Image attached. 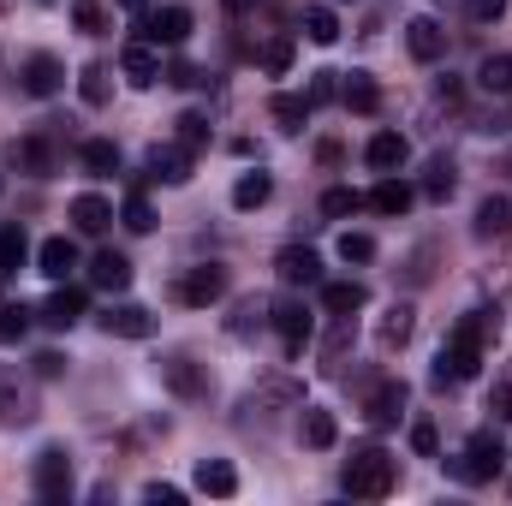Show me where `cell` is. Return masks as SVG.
I'll list each match as a JSON object with an SVG mask.
<instances>
[{"label":"cell","mask_w":512,"mask_h":506,"mask_svg":"<svg viewBox=\"0 0 512 506\" xmlns=\"http://www.w3.org/2000/svg\"><path fill=\"white\" fill-rule=\"evenodd\" d=\"M12 161H18V173H30V179H48V173H54L48 137H18V143H12Z\"/></svg>","instance_id":"17"},{"label":"cell","mask_w":512,"mask_h":506,"mask_svg":"<svg viewBox=\"0 0 512 506\" xmlns=\"http://www.w3.org/2000/svg\"><path fill=\"white\" fill-rule=\"evenodd\" d=\"M507 12V0H471V18H483V24H495Z\"/></svg>","instance_id":"52"},{"label":"cell","mask_w":512,"mask_h":506,"mask_svg":"<svg viewBox=\"0 0 512 506\" xmlns=\"http://www.w3.org/2000/svg\"><path fill=\"white\" fill-rule=\"evenodd\" d=\"M143 42H167V48H179L185 36H191V6H179V0H167V6H155L143 24Z\"/></svg>","instance_id":"5"},{"label":"cell","mask_w":512,"mask_h":506,"mask_svg":"<svg viewBox=\"0 0 512 506\" xmlns=\"http://www.w3.org/2000/svg\"><path fill=\"white\" fill-rule=\"evenodd\" d=\"M60 370H66V358H60V352H42V358H36V376H42V381H54Z\"/></svg>","instance_id":"53"},{"label":"cell","mask_w":512,"mask_h":506,"mask_svg":"<svg viewBox=\"0 0 512 506\" xmlns=\"http://www.w3.org/2000/svg\"><path fill=\"white\" fill-rule=\"evenodd\" d=\"M179 143L197 155V149L209 143V120H203V114H179Z\"/></svg>","instance_id":"45"},{"label":"cell","mask_w":512,"mask_h":506,"mask_svg":"<svg viewBox=\"0 0 512 506\" xmlns=\"http://www.w3.org/2000/svg\"><path fill=\"white\" fill-rule=\"evenodd\" d=\"M262 405H304V387L298 381H262L245 399V411H262Z\"/></svg>","instance_id":"31"},{"label":"cell","mask_w":512,"mask_h":506,"mask_svg":"<svg viewBox=\"0 0 512 506\" xmlns=\"http://www.w3.org/2000/svg\"><path fill=\"white\" fill-rule=\"evenodd\" d=\"M399 411H405V381H382V387L370 393V423H376V429H393Z\"/></svg>","instance_id":"23"},{"label":"cell","mask_w":512,"mask_h":506,"mask_svg":"<svg viewBox=\"0 0 512 506\" xmlns=\"http://www.w3.org/2000/svg\"><path fill=\"white\" fill-rule=\"evenodd\" d=\"M120 221H126L131 233H149V227H155V209H149V197H143V191H131L126 203H120Z\"/></svg>","instance_id":"40"},{"label":"cell","mask_w":512,"mask_h":506,"mask_svg":"<svg viewBox=\"0 0 512 506\" xmlns=\"http://www.w3.org/2000/svg\"><path fill=\"white\" fill-rule=\"evenodd\" d=\"M304 36H310L316 48H328V42H340V18H334L328 6H304Z\"/></svg>","instance_id":"35"},{"label":"cell","mask_w":512,"mask_h":506,"mask_svg":"<svg viewBox=\"0 0 512 506\" xmlns=\"http://www.w3.org/2000/svg\"><path fill=\"white\" fill-rule=\"evenodd\" d=\"M78 316H84V292H78V286H60V292L42 304V322H48V328H72Z\"/></svg>","instance_id":"24"},{"label":"cell","mask_w":512,"mask_h":506,"mask_svg":"<svg viewBox=\"0 0 512 506\" xmlns=\"http://www.w3.org/2000/svg\"><path fill=\"white\" fill-rule=\"evenodd\" d=\"M78 161H84V167H90L96 179H108V173H120V149H114L108 137H84V143H78Z\"/></svg>","instance_id":"29"},{"label":"cell","mask_w":512,"mask_h":506,"mask_svg":"<svg viewBox=\"0 0 512 506\" xmlns=\"http://www.w3.org/2000/svg\"><path fill=\"white\" fill-rule=\"evenodd\" d=\"M268 316H274V334H280L286 358H298V352L310 346V310H304V304H274Z\"/></svg>","instance_id":"6"},{"label":"cell","mask_w":512,"mask_h":506,"mask_svg":"<svg viewBox=\"0 0 512 506\" xmlns=\"http://www.w3.org/2000/svg\"><path fill=\"white\" fill-rule=\"evenodd\" d=\"M268 114H274V126L292 137V131H304V120H310V96H274Z\"/></svg>","instance_id":"32"},{"label":"cell","mask_w":512,"mask_h":506,"mask_svg":"<svg viewBox=\"0 0 512 506\" xmlns=\"http://www.w3.org/2000/svg\"><path fill=\"white\" fill-rule=\"evenodd\" d=\"M393 477H399V465L387 459L382 447H364V453H352V465H346V495H358V501H382L387 489H393Z\"/></svg>","instance_id":"1"},{"label":"cell","mask_w":512,"mask_h":506,"mask_svg":"<svg viewBox=\"0 0 512 506\" xmlns=\"http://www.w3.org/2000/svg\"><path fill=\"white\" fill-rule=\"evenodd\" d=\"M298 435H304V447H334V435H340V423H334V411H322V405H304V417H298Z\"/></svg>","instance_id":"22"},{"label":"cell","mask_w":512,"mask_h":506,"mask_svg":"<svg viewBox=\"0 0 512 506\" xmlns=\"http://www.w3.org/2000/svg\"><path fill=\"white\" fill-rule=\"evenodd\" d=\"M268 191H274V179H268V173H239V185H233V209H262V203H268Z\"/></svg>","instance_id":"36"},{"label":"cell","mask_w":512,"mask_h":506,"mask_svg":"<svg viewBox=\"0 0 512 506\" xmlns=\"http://www.w3.org/2000/svg\"><path fill=\"white\" fill-rule=\"evenodd\" d=\"M78 96H84L90 108H108V96H114V72H108L102 60L84 66V72H78Z\"/></svg>","instance_id":"30"},{"label":"cell","mask_w":512,"mask_h":506,"mask_svg":"<svg viewBox=\"0 0 512 506\" xmlns=\"http://www.w3.org/2000/svg\"><path fill=\"white\" fill-rule=\"evenodd\" d=\"M423 197H453V161L441 155V161H429V173H423Z\"/></svg>","instance_id":"42"},{"label":"cell","mask_w":512,"mask_h":506,"mask_svg":"<svg viewBox=\"0 0 512 506\" xmlns=\"http://www.w3.org/2000/svg\"><path fill=\"white\" fill-rule=\"evenodd\" d=\"M24 90H30L36 102L60 96V90H66V66H60L54 54H30V66H24Z\"/></svg>","instance_id":"9"},{"label":"cell","mask_w":512,"mask_h":506,"mask_svg":"<svg viewBox=\"0 0 512 506\" xmlns=\"http://www.w3.org/2000/svg\"><path fill=\"white\" fill-rule=\"evenodd\" d=\"M262 316H268V304H256V298H245V304L233 310V322H227V334H251L256 322H262Z\"/></svg>","instance_id":"46"},{"label":"cell","mask_w":512,"mask_h":506,"mask_svg":"<svg viewBox=\"0 0 512 506\" xmlns=\"http://www.w3.org/2000/svg\"><path fill=\"white\" fill-rule=\"evenodd\" d=\"M358 209H364V197H358L352 185H334V191L322 197V215H328V221H346V215H358Z\"/></svg>","instance_id":"38"},{"label":"cell","mask_w":512,"mask_h":506,"mask_svg":"<svg viewBox=\"0 0 512 506\" xmlns=\"http://www.w3.org/2000/svg\"><path fill=\"white\" fill-rule=\"evenodd\" d=\"M477 84H483L489 96H512V54H489V60L477 66Z\"/></svg>","instance_id":"34"},{"label":"cell","mask_w":512,"mask_h":506,"mask_svg":"<svg viewBox=\"0 0 512 506\" xmlns=\"http://www.w3.org/2000/svg\"><path fill=\"white\" fill-rule=\"evenodd\" d=\"M364 304H370V292H364L358 280H328V286H322V310H328V316H358Z\"/></svg>","instance_id":"18"},{"label":"cell","mask_w":512,"mask_h":506,"mask_svg":"<svg viewBox=\"0 0 512 506\" xmlns=\"http://www.w3.org/2000/svg\"><path fill=\"white\" fill-rule=\"evenodd\" d=\"M495 328H501V316H495V310H471V316H465V322H459L447 340H453V346H471V352H483V346L495 340Z\"/></svg>","instance_id":"19"},{"label":"cell","mask_w":512,"mask_h":506,"mask_svg":"<svg viewBox=\"0 0 512 506\" xmlns=\"http://www.w3.org/2000/svg\"><path fill=\"white\" fill-rule=\"evenodd\" d=\"M143 501H149V506H179L185 495H179V489H167V483H149V489H143Z\"/></svg>","instance_id":"51"},{"label":"cell","mask_w":512,"mask_h":506,"mask_svg":"<svg viewBox=\"0 0 512 506\" xmlns=\"http://www.w3.org/2000/svg\"><path fill=\"white\" fill-rule=\"evenodd\" d=\"M72 24H78L84 36H96V30L108 24V12H102V0H72Z\"/></svg>","instance_id":"44"},{"label":"cell","mask_w":512,"mask_h":506,"mask_svg":"<svg viewBox=\"0 0 512 506\" xmlns=\"http://www.w3.org/2000/svg\"><path fill=\"white\" fill-rule=\"evenodd\" d=\"M30 477H36V495L42 501H66L72 495V459H66V447H42Z\"/></svg>","instance_id":"4"},{"label":"cell","mask_w":512,"mask_h":506,"mask_svg":"<svg viewBox=\"0 0 512 506\" xmlns=\"http://www.w3.org/2000/svg\"><path fill=\"white\" fill-rule=\"evenodd\" d=\"M346 346H352V316H340V328L328 334V346H322V370H340V358H346Z\"/></svg>","instance_id":"43"},{"label":"cell","mask_w":512,"mask_h":506,"mask_svg":"<svg viewBox=\"0 0 512 506\" xmlns=\"http://www.w3.org/2000/svg\"><path fill=\"white\" fill-rule=\"evenodd\" d=\"M411 197H417V191H411L405 179L382 173V185L370 191V209H376V215H405V209H411Z\"/></svg>","instance_id":"26"},{"label":"cell","mask_w":512,"mask_h":506,"mask_svg":"<svg viewBox=\"0 0 512 506\" xmlns=\"http://www.w3.org/2000/svg\"><path fill=\"white\" fill-rule=\"evenodd\" d=\"M197 489L215 495V501H227V495L239 489V471H233L227 459H203V465H197Z\"/></svg>","instance_id":"25"},{"label":"cell","mask_w":512,"mask_h":506,"mask_svg":"<svg viewBox=\"0 0 512 506\" xmlns=\"http://www.w3.org/2000/svg\"><path fill=\"white\" fill-rule=\"evenodd\" d=\"M30 334V310L24 304H0V346H18Z\"/></svg>","instance_id":"39"},{"label":"cell","mask_w":512,"mask_h":506,"mask_svg":"<svg viewBox=\"0 0 512 506\" xmlns=\"http://www.w3.org/2000/svg\"><path fill=\"white\" fill-rule=\"evenodd\" d=\"M477 370H483V352L453 346V340H447V346H441V358H435V381H441V387H447V381H471Z\"/></svg>","instance_id":"12"},{"label":"cell","mask_w":512,"mask_h":506,"mask_svg":"<svg viewBox=\"0 0 512 506\" xmlns=\"http://www.w3.org/2000/svg\"><path fill=\"white\" fill-rule=\"evenodd\" d=\"M24 256H30V239H24V227H0V274L24 268Z\"/></svg>","instance_id":"37"},{"label":"cell","mask_w":512,"mask_h":506,"mask_svg":"<svg viewBox=\"0 0 512 506\" xmlns=\"http://www.w3.org/2000/svg\"><path fill=\"white\" fill-rule=\"evenodd\" d=\"M340 256H346V262H370V256H376V239H370V233H340Z\"/></svg>","instance_id":"48"},{"label":"cell","mask_w":512,"mask_h":506,"mask_svg":"<svg viewBox=\"0 0 512 506\" xmlns=\"http://www.w3.org/2000/svg\"><path fill=\"white\" fill-rule=\"evenodd\" d=\"M90 280H96L102 292H126L131 286V262L120 251H102L96 262H90Z\"/></svg>","instance_id":"27"},{"label":"cell","mask_w":512,"mask_h":506,"mask_svg":"<svg viewBox=\"0 0 512 506\" xmlns=\"http://www.w3.org/2000/svg\"><path fill=\"white\" fill-rule=\"evenodd\" d=\"M36 268H42L48 280H66V274L78 268V245H72V239H42V245H36Z\"/></svg>","instance_id":"20"},{"label":"cell","mask_w":512,"mask_h":506,"mask_svg":"<svg viewBox=\"0 0 512 506\" xmlns=\"http://www.w3.org/2000/svg\"><path fill=\"white\" fill-rule=\"evenodd\" d=\"M120 72H126L137 90L161 84V60H155V48H149V42H126V54H120Z\"/></svg>","instance_id":"14"},{"label":"cell","mask_w":512,"mask_h":506,"mask_svg":"<svg viewBox=\"0 0 512 506\" xmlns=\"http://www.w3.org/2000/svg\"><path fill=\"white\" fill-rule=\"evenodd\" d=\"M459 483H495L501 471H507V447H501V435L495 429H477L471 441H465V453H459Z\"/></svg>","instance_id":"2"},{"label":"cell","mask_w":512,"mask_h":506,"mask_svg":"<svg viewBox=\"0 0 512 506\" xmlns=\"http://www.w3.org/2000/svg\"><path fill=\"white\" fill-rule=\"evenodd\" d=\"M405 48H411V60L435 66V60L447 54V30H441L435 18H411V24H405Z\"/></svg>","instance_id":"8"},{"label":"cell","mask_w":512,"mask_h":506,"mask_svg":"<svg viewBox=\"0 0 512 506\" xmlns=\"http://www.w3.org/2000/svg\"><path fill=\"white\" fill-rule=\"evenodd\" d=\"M489 411H495L501 423H512V376L501 381V387H495V399H489Z\"/></svg>","instance_id":"50"},{"label":"cell","mask_w":512,"mask_h":506,"mask_svg":"<svg viewBox=\"0 0 512 506\" xmlns=\"http://www.w3.org/2000/svg\"><path fill=\"white\" fill-rule=\"evenodd\" d=\"M149 179H167V185H185V179H191V149H185V143H167V149H149Z\"/></svg>","instance_id":"13"},{"label":"cell","mask_w":512,"mask_h":506,"mask_svg":"<svg viewBox=\"0 0 512 506\" xmlns=\"http://www.w3.org/2000/svg\"><path fill=\"white\" fill-rule=\"evenodd\" d=\"M161 381H167L179 399H197V393L209 387V381H203V370H197L191 358H167V364H161Z\"/></svg>","instance_id":"28"},{"label":"cell","mask_w":512,"mask_h":506,"mask_svg":"<svg viewBox=\"0 0 512 506\" xmlns=\"http://www.w3.org/2000/svg\"><path fill=\"white\" fill-rule=\"evenodd\" d=\"M227 298V268L221 262H197L185 280H179V304H191V310H209V304H221Z\"/></svg>","instance_id":"3"},{"label":"cell","mask_w":512,"mask_h":506,"mask_svg":"<svg viewBox=\"0 0 512 506\" xmlns=\"http://www.w3.org/2000/svg\"><path fill=\"white\" fill-rule=\"evenodd\" d=\"M292 54H298V42H292V36H268V48H262V66L280 78V72H292Z\"/></svg>","instance_id":"41"},{"label":"cell","mask_w":512,"mask_h":506,"mask_svg":"<svg viewBox=\"0 0 512 506\" xmlns=\"http://www.w3.org/2000/svg\"><path fill=\"white\" fill-rule=\"evenodd\" d=\"M274 274H280L286 286H316V280H322V256L310 251V245H286V251L274 256Z\"/></svg>","instance_id":"7"},{"label":"cell","mask_w":512,"mask_h":506,"mask_svg":"<svg viewBox=\"0 0 512 506\" xmlns=\"http://www.w3.org/2000/svg\"><path fill=\"white\" fill-rule=\"evenodd\" d=\"M405 155H411V149H405V137H399V131H376V137L364 143V161H370L376 173H399V167H405Z\"/></svg>","instance_id":"15"},{"label":"cell","mask_w":512,"mask_h":506,"mask_svg":"<svg viewBox=\"0 0 512 506\" xmlns=\"http://www.w3.org/2000/svg\"><path fill=\"white\" fill-rule=\"evenodd\" d=\"M435 447H441V435H435V423H429V417H417V423H411V453H423V459H429Z\"/></svg>","instance_id":"49"},{"label":"cell","mask_w":512,"mask_h":506,"mask_svg":"<svg viewBox=\"0 0 512 506\" xmlns=\"http://www.w3.org/2000/svg\"><path fill=\"white\" fill-rule=\"evenodd\" d=\"M346 84H340V102L352 108V114H376L382 108V90H376V78L370 72H340Z\"/></svg>","instance_id":"16"},{"label":"cell","mask_w":512,"mask_h":506,"mask_svg":"<svg viewBox=\"0 0 512 506\" xmlns=\"http://www.w3.org/2000/svg\"><path fill=\"white\" fill-rule=\"evenodd\" d=\"M322 102H340V72H316L310 78V108H322Z\"/></svg>","instance_id":"47"},{"label":"cell","mask_w":512,"mask_h":506,"mask_svg":"<svg viewBox=\"0 0 512 506\" xmlns=\"http://www.w3.org/2000/svg\"><path fill=\"white\" fill-rule=\"evenodd\" d=\"M411 328H417L411 304H393V310H382V322H376V346H382V352H399V346L411 340Z\"/></svg>","instance_id":"21"},{"label":"cell","mask_w":512,"mask_h":506,"mask_svg":"<svg viewBox=\"0 0 512 506\" xmlns=\"http://www.w3.org/2000/svg\"><path fill=\"white\" fill-rule=\"evenodd\" d=\"M102 328H108L114 340H149V334H155V316H149L143 304H108Z\"/></svg>","instance_id":"10"},{"label":"cell","mask_w":512,"mask_h":506,"mask_svg":"<svg viewBox=\"0 0 512 506\" xmlns=\"http://www.w3.org/2000/svg\"><path fill=\"white\" fill-rule=\"evenodd\" d=\"M120 6H126V12H143V6H149V0H120Z\"/></svg>","instance_id":"55"},{"label":"cell","mask_w":512,"mask_h":506,"mask_svg":"<svg viewBox=\"0 0 512 506\" xmlns=\"http://www.w3.org/2000/svg\"><path fill=\"white\" fill-rule=\"evenodd\" d=\"M512 227V203L507 197H483V209H477V239H501Z\"/></svg>","instance_id":"33"},{"label":"cell","mask_w":512,"mask_h":506,"mask_svg":"<svg viewBox=\"0 0 512 506\" xmlns=\"http://www.w3.org/2000/svg\"><path fill=\"white\" fill-rule=\"evenodd\" d=\"M72 227H78V233H90V239H102V233L114 227V203H108V197H96V191H84V197L72 203Z\"/></svg>","instance_id":"11"},{"label":"cell","mask_w":512,"mask_h":506,"mask_svg":"<svg viewBox=\"0 0 512 506\" xmlns=\"http://www.w3.org/2000/svg\"><path fill=\"white\" fill-rule=\"evenodd\" d=\"M221 6H227V12H251L256 0H221Z\"/></svg>","instance_id":"54"}]
</instances>
